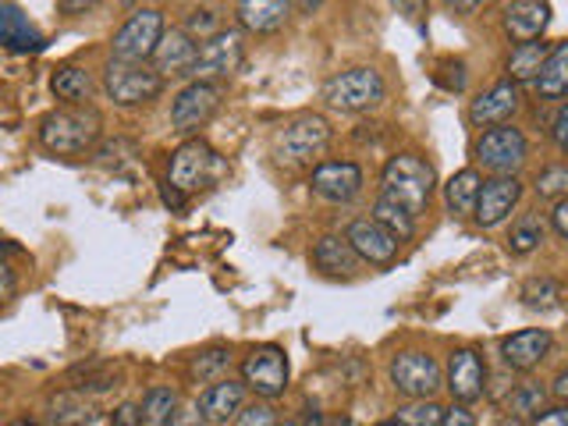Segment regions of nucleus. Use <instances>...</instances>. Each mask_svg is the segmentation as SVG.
Masks as SVG:
<instances>
[{"label":"nucleus","instance_id":"f257e3e1","mask_svg":"<svg viewBox=\"0 0 568 426\" xmlns=\"http://www.w3.org/2000/svg\"><path fill=\"white\" fill-rule=\"evenodd\" d=\"M434 189H437V171L426 164L423 156L416 153H398L387 160L384 178H381V195L390 203H398L405 213H426L434 200Z\"/></svg>","mask_w":568,"mask_h":426},{"label":"nucleus","instance_id":"f03ea898","mask_svg":"<svg viewBox=\"0 0 568 426\" xmlns=\"http://www.w3.org/2000/svg\"><path fill=\"white\" fill-rule=\"evenodd\" d=\"M103 132V121L93 106L85 103H68L50 111L40 121V142L58 156H79L97 146V139Z\"/></svg>","mask_w":568,"mask_h":426},{"label":"nucleus","instance_id":"7ed1b4c3","mask_svg":"<svg viewBox=\"0 0 568 426\" xmlns=\"http://www.w3.org/2000/svg\"><path fill=\"white\" fill-rule=\"evenodd\" d=\"M387 97V82L377 68H348L342 75H334L324 82V100L334 106V111L345 114H363L381 106Z\"/></svg>","mask_w":568,"mask_h":426},{"label":"nucleus","instance_id":"20e7f679","mask_svg":"<svg viewBox=\"0 0 568 426\" xmlns=\"http://www.w3.org/2000/svg\"><path fill=\"white\" fill-rule=\"evenodd\" d=\"M224 174V160L217 156V150L203 139H189L171 153V168H168V185L178 189L182 195L200 192L210 182H217Z\"/></svg>","mask_w":568,"mask_h":426},{"label":"nucleus","instance_id":"39448f33","mask_svg":"<svg viewBox=\"0 0 568 426\" xmlns=\"http://www.w3.org/2000/svg\"><path fill=\"white\" fill-rule=\"evenodd\" d=\"M331 146V124L320 114H298L274 135V153L281 164H313Z\"/></svg>","mask_w":568,"mask_h":426},{"label":"nucleus","instance_id":"423d86ee","mask_svg":"<svg viewBox=\"0 0 568 426\" xmlns=\"http://www.w3.org/2000/svg\"><path fill=\"white\" fill-rule=\"evenodd\" d=\"M103 93L118 106H142L164 93V79L156 75L153 64L111 61L103 71Z\"/></svg>","mask_w":568,"mask_h":426},{"label":"nucleus","instance_id":"0eeeda50","mask_svg":"<svg viewBox=\"0 0 568 426\" xmlns=\"http://www.w3.org/2000/svg\"><path fill=\"white\" fill-rule=\"evenodd\" d=\"M245 61V40L239 29H221L213 32L203 47L195 50V61L189 68L192 82H221L227 75H235Z\"/></svg>","mask_w":568,"mask_h":426},{"label":"nucleus","instance_id":"6e6552de","mask_svg":"<svg viewBox=\"0 0 568 426\" xmlns=\"http://www.w3.org/2000/svg\"><path fill=\"white\" fill-rule=\"evenodd\" d=\"M242 384L263 402H274L288 390V355L277 345H260L242 359Z\"/></svg>","mask_w":568,"mask_h":426},{"label":"nucleus","instance_id":"1a4fd4ad","mask_svg":"<svg viewBox=\"0 0 568 426\" xmlns=\"http://www.w3.org/2000/svg\"><path fill=\"white\" fill-rule=\"evenodd\" d=\"M160 36H164V14L156 8H139L129 22L114 32V40H111L114 58L111 61H132V64L150 61Z\"/></svg>","mask_w":568,"mask_h":426},{"label":"nucleus","instance_id":"9d476101","mask_svg":"<svg viewBox=\"0 0 568 426\" xmlns=\"http://www.w3.org/2000/svg\"><path fill=\"white\" fill-rule=\"evenodd\" d=\"M529 142L515 124H494L476 139V160L490 174H515L526 164Z\"/></svg>","mask_w":568,"mask_h":426},{"label":"nucleus","instance_id":"9b49d317","mask_svg":"<svg viewBox=\"0 0 568 426\" xmlns=\"http://www.w3.org/2000/svg\"><path fill=\"white\" fill-rule=\"evenodd\" d=\"M390 384H395L405 398H434L444 387L440 363L426 352H398L390 359Z\"/></svg>","mask_w":568,"mask_h":426},{"label":"nucleus","instance_id":"f8f14e48","mask_svg":"<svg viewBox=\"0 0 568 426\" xmlns=\"http://www.w3.org/2000/svg\"><path fill=\"white\" fill-rule=\"evenodd\" d=\"M221 111V82H189L171 103V124L178 132H200Z\"/></svg>","mask_w":568,"mask_h":426},{"label":"nucleus","instance_id":"ddd939ff","mask_svg":"<svg viewBox=\"0 0 568 426\" xmlns=\"http://www.w3.org/2000/svg\"><path fill=\"white\" fill-rule=\"evenodd\" d=\"M523 200V182L515 174H494L479 185L476 206H473V221L479 227H497L508 213L519 206Z\"/></svg>","mask_w":568,"mask_h":426},{"label":"nucleus","instance_id":"4468645a","mask_svg":"<svg viewBox=\"0 0 568 426\" xmlns=\"http://www.w3.org/2000/svg\"><path fill=\"white\" fill-rule=\"evenodd\" d=\"M444 387L452 390V398L458 405H469L476 398H484V390H487V363H484V355H479L476 348L452 352Z\"/></svg>","mask_w":568,"mask_h":426},{"label":"nucleus","instance_id":"2eb2a0df","mask_svg":"<svg viewBox=\"0 0 568 426\" xmlns=\"http://www.w3.org/2000/svg\"><path fill=\"white\" fill-rule=\"evenodd\" d=\"M310 185L324 203H352L363 192V171L352 160H327L313 171Z\"/></svg>","mask_w":568,"mask_h":426},{"label":"nucleus","instance_id":"dca6fc26","mask_svg":"<svg viewBox=\"0 0 568 426\" xmlns=\"http://www.w3.org/2000/svg\"><path fill=\"white\" fill-rule=\"evenodd\" d=\"M345 239L355 248V256L373 263V266H390V263H395V256H398V245H402L387 227H381L373 217L352 221L348 231H345Z\"/></svg>","mask_w":568,"mask_h":426},{"label":"nucleus","instance_id":"f3484780","mask_svg":"<svg viewBox=\"0 0 568 426\" xmlns=\"http://www.w3.org/2000/svg\"><path fill=\"white\" fill-rule=\"evenodd\" d=\"M550 348H555V337H550V331L526 327V331H515V334L505 337V342H501V359L515 373H529V369H537L547 359Z\"/></svg>","mask_w":568,"mask_h":426},{"label":"nucleus","instance_id":"a211bd4d","mask_svg":"<svg viewBox=\"0 0 568 426\" xmlns=\"http://www.w3.org/2000/svg\"><path fill=\"white\" fill-rule=\"evenodd\" d=\"M0 47L11 53H40L47 47V36L14 0H0Z\"/></svg>","mask_w":568,"mask_h":426},{"label":"nucleus","instance_id":"6ab92c4d","mask_svg":"<svg viewBox=\"0 0 568 426\" xmlns=\"http://www.w3.org/2000/svg\"><path fill=\"white\" fill-rule=\"evenodd\" d=\"M195 50H200V43H195L185 29H164V36H160L153 53H150L153 71H156L160 79H168V75H189V68L195 61Z\"/></svg>","mask_w":568,"mask_h":426},{"label":"nucleus","instance_id":"aec40b11","mask_svg":"<svg viewBox=\"0 0 568 426\" xmlns=\"http://www.w3.org/2000/svg\"><path fill=\"white\" fill-rule=\"evenodd\" d=\"M515 111H519V85L505 79L469 103V121L476 129H494V124H508Z\"/></svg>","mask_w":568,"mask_h":426},{"label":"nucleus","instance_id":"412c9836","mask_svg":"<svg viewBox=\"0 0 568 426\" xmlns=\"http://www.w3.org/2000/svg\"><path fill=\"white\" fill-rule=\"evenodd\" d=\"M242 405H245V384L242 381H231V377L213 381L203 390V395H200V402H195L203 423H213V426L231 423V419L242 413Z\"/></svg>","mask_w":568,"mask_h":426},{"label":"nucleus","instance_id":"4be33fe9","mask_svg":"<svg viewBox=\"0 0 568 426\" xmlns=\"http://www.w3.org/2000/svg\"><path fill=\"white\" fill-rule=\"evenodd\" d=\"M550 26V0H515L505 11V32L515 43L540 40Z\"/></svg>","mask_w":568,"mask_h":426},{"label":"nucleus","instance_id":"5701e85b","mask_svg":"<svg viewBox=\"0 0 568 426\" xmlns=\"http://www.w3.org/2000/svg\"><path fill=\"white\" fill-rule=\"evenodd\" d=\"M239 26L245 32H256V36H271L277 32L292 14V0H239Z\"/></svg>","mask_w":568,"mask_h":426},{"label":"nucleus","instance_id":"b1692460","mask_svg":"<svg viewBox=\"0 0 568 426\" xmlns=\"http://www.w3.org/2000/svg\"><path fill=\"white\" fill-rule=\"evenodd\" d=\"M359 263L363 260L355 256V248L348 245L345 235H324L313 245V266L331 274V277H352L355 271H359Z\"/></svg>","mask_w":568,"mask_h":426},{"label":"nucleus","instance_id":"393cba45","mask_svg":"<svg viewBox=\"0 0 568 426\" xmlns=\"http://www.w3.org/2000/svg\"><path fill=\"white\" fill-rule=\"evenodd\" d=\"M532 85H537V93L544 100H561L568 93V43H555L547 50Z\"/></svg>","mask_w":568,"mask_h":426},{"label":"nucleus","instance_id":"a878e982","mask_svg":"<svg viewBox=\"0 0 568 426\" xmlns=\"http://www.w3.org/2000/svg\"><path fill=\"white\" fill-rule=\"evenodd\" d=\"M479 185H484V178H479V171H473V168L448 178V185H444V203H448V210L455 213V217H473Z\"/></svg>","mask_w":568,"mask_h":426},{"label":"nucleus","instance_id":"bb28decb","mask_svg":"<svg viewBox=\"0 0 568 426\" xmlns=\"http://www.w3.org/2000/svg\"><path fill=\"white\" fill-rule=\"evenodd\" d=\"M178 405H182V395H178L174 387H150L139 405V423L142 426H168Z\"/></svg>","mask_w":568,"mask_h":426},{"label":"nucleus","instance_id":"cd10ccee","mask_svg":"<svg viewBox=\"0 0 568 426\" xmlns=\"http://www.w3.org/2000/svg\"><path fill=\"white\" fill-rule=\"evenodd\" d=\"M547 402H550L547 387L537 384V381H529V384H519V387H511V390H508L505 413H508L511 419H532L537 413H544Z\"/></svg>","mask_w":568,"mask_h":426},{"label":"nucleus","instance_id":"c85d7f7f","mask_svg":"<svg viewBox=\"0 0 568 426\" xmlns=\"http://www.w3.org/2000/svg\"><path fill=\"white\" fill-rule=\"evenodd\" d=\"M547 43H519L511 50V58H508V82H515V85H523V82H532L537 79V71H540V64H544V58H547Z\"/></svg>","mask_w":568,"mask_h":426},{"label":"nucleus","instance_id":"c756f323","mask_svg":"<svg viewBox=\"0 0 568 426\" xmlns=\"http://www.w3.org/2000/svg\"><path fill=\"white\" fill-rule=\"evenodd\" d=\"M50 85H53V97L68 100V103H82V100H89V93H93V79H89V71L75 68V64L53 71Z\"/></svg>","mask_w":568,"mask_h":426},{"label":"nucleus","instance_id":"7c9ffc66","mask_svg":"<svg viewBox=\"0 0 568 426\" xmlns=\"http://www.w3.org/2000/svg\"><path fill=\"white\" fill-rule=\"evenodd\" d=\"M523 306L537 310V313H550L561 306V284L555 277H529L523 284Z\"/></svg>","mask_w":568,"mask_h":426},{"label":"nucleus","instance_id":"2f4dec72","mask_svg":"<svg viewBox=\"0 0 568 426\" xmlns=\"http://www.w3.org/2000/svg\"><path fill=\"white\" fill-rule=\"evenodd\" d=\"M373 221H377L381 227H387L398 242H405V239H413V235H416V217H413V213H405L398 203L384 200V195L377 200V206H373Z\"/></svg>","mask_w":568,"mask_h":426},{"label":"nucleus","instance_id":"473e14b6","mask_svg":"<svg viewBox=\"0 0 568 426\" xmlns=\"http://www.w3.org/2000/svg\"><path fill=\"white\" fill-rule=\"evenodd\" d=\"M544 235H547V224H544V217H537V213H529V217H523L519 224L511 227V235H508V248L515 256H526V253H532L540 242H544Z\"/></svg>","mask_w":568,"mask_h":426},{"label":"nucleus","instance_id":"72a5a7b5","mask_svg":"<svg viewBox=\"0 0 568 426\" xmlns=\"http://www.w3.org/2000/svg\"><path fill=\"white\" fill-rule=\"evenodd\" d=\"M227 366H231V352L227 348H206V352H200L192 359V377L200 384H213V381L224 377Z\"/></svg>","mask_w":568,"mask_h":426},{"label":"nucleus","instance_id":"f704fd0d","mask_svg":"<svg viewBox=\"0 0 568 426\" xmlns=\"http://www.w3.org/2000/svg\"><path fill=\"white\" fill-rule=\"evenodd\" d=\"M440 416H444V408L434 398H413L398 408L395 423L398 426H440Z\"/></svg>","mask_w":568,"mask_h":426},{"label":"nucleus","instance_id":"c9c22d12","mask_svg":"<svg viewBox=\"0 0 568 426\" xmlns=\"http://www.w3.org/2000/svg\"><path fill=\"white\" fill-rule=\"evenodd\" d=\"M537 195L540 200H565L568 195V171L561 168V164H555V168H547L540 178H537Z\"/></svg>","mask_w":568,"mask_h":426},{"label":"nucleus","instance_id":"e433bc0d","mask_svg":"<svg viewBox=\"0 0 568 426\" xmlns=\"http://www.w3.org/2000/svg\"><path fill=\"white\" fill-rule=\"evenodd\" d=\"M185 32L192 36V40H210L213 32H221V14L217 11H210V8H195L189 14V22H185Z\"/></svg>","mask_w":568,"mask_h":426},{"label":"nucleus","instance_id":"4c0bfd02","mask_svg":"<svg viewBox=\"0 0 568 426\" xmlns=\"http://www.w3.org/2000/svg\"><path fill=\"white\" fill-rule=\"evenodd\" d=\"M235 426H277L274 405H271V402H253V405H242V413L235 416Z\"/></svg>","mask_w":568,"mask_h":426},{"label":"nucleus","instance_id":"58836bf2","mask_svg":"<svg viewBox=\"0 0 568 426\" xmlns=\"http://www.w3.org/2000/svg\"><path fill=\"white\" fill-rule=\"evenodd\" d=\"M532 426H568V408H565V402L550 405V408H544V413L532 416Z\"/></svg>","mask_w":568,"mask_h":426},{"label":"nucleus","instance_id":"ea45409f","mask_svg":"<svg viewBox=\"0 0 568 426\" xmlns=\"http://www.w3.org/2000/svg\"><path fill=\"white\" fill-rule=\"evenodd\" d=\"M168 426H206V423H203L200 408H195V402H192V405H178L174 416L168 419Z\"/></svg>","mask_w":568,"mask_h":426},{"label":"nucleus","instance_id":"a19ab883","mask_svg":"<svg viewBox=\"0 0 568 426\" xmlns=\"http://www.w3.org/2000/svg\"><path fill=\"white\" fill-rule=\"evenodd\" d=\"M395 4V11L405 18V22H423V14H426V0H390Z\"/></svg>","mask_w":568,"mask_h":426},{"label":"nucleus","instance_id":"79ce46f5","mask_svg":"<svg viewBox=\"0 0 568 426\" xmlns=\"http://www.w3.org/2000/svg\"><path fill=\"white\" fill-rule=\"evenodd\" d=\"M550 139H555L558 150H565V142H568V106L565 103L555 111V121H550Z\"/></svg>","mask_w":568,"mask_h":426},{"label":"nucleus","instance_id":"37998d69","mask_svg":"<svg viewBox=\"0 0 568 426\" xmlns=\"http://www.w3.org/2000/svg\"><path fill=\"white\" fill-rule=\"evenodd\" d=\"M440 426H476V416L469 413L466 405H452V408H444Z\"/></svg>","mask_w":568,"mask_h":426},{"label":"nucleus","instance_id":"c03bdc74","mask_svg":"<svg viewBox=\"0 0 568 426\" xmlns=\"http://www.w3.org/2000/svg\"><path fill=\"white\" fill-rule=\"evenodd\" d=\"M550 227H555L558 239H568V200H555V210H550Z\"/></svg>","mask_w":568,"mask_h":426},{"label":"nucleus","instance_id":"a18cd8bd","mask_svg":"<svg viewBox=\"0 0 568 426\" xmlns=\"http://www.w3.org/2000/svg\"><path fill=\"white\" fill-rule=\"evenodd\" d=\"M14 292H18V277H14L11 266H8L4 260H0V302L14 298Z\"/></svg>","mask_w":568,"mask_h":426},{"label":"nucleus","instance_id":"49530a36","mask_svg":"<svg viewBox=\"0 0 568 426\" xmlns=\"http://www.w3.org/2000/svg\"><path fill=\"white\" fill-rule=\"evenodd\" d=\"M111 426H142L139 423V405H132V402H124L118 413H114V423Z\"/></svg>","mask_w":568,"mask_h":426},{"label":"nucleus","instance_id":"de8ad7c7","mask_svg":"<svg viewBox=\"0 0 568 426\" xmlns=\"http://www.w3.org/2000/svg\"><path fill=\"white\" fill-rule=\"evenodd\" d=\"M97 0H58V8L64 11V14H82V11H89L93 8Z\"/></svg>","mask_w":568,"mask_h":426},{"label":"nucleus","instance_id":"09e8293b","mask_svg":"<svg viewBox=\"0 0 568 426\" xmlns=\"http://www.w3.org/2000/svg\"><path fill=\"white\" fill-rule=\"evenodd\" d=\"M555 398H558V402H565V398H568V373H565V369L555 377Z\"/></svg>","mask_w":568,"mask_h":426},{"label":"nucleus","instance_id":"8fccbe9b","mask_svg":"<svg viewBox=\"0 0 568 426\" xmlns=\"http://www.w3.org/2000/svg\"><path fill=\"white\" fill-rule=\"evenodd\" d=\"M448 4H452L455 11H462V14H473V11L479 8V0H448Z\"/></svg>","mask_w":568,"mask_h":426},{"label":"nucleus","instance_id":"3c124183","mask_svg":"<svg viewBox=\"0 0 568 426\" xmlns=\"http://www.w3.org/2000/svg\"><path fill=\"white\" fill-rule=\"evenodd\" d=\"M164 203H168V206H182V203H185V195L168 185V189H164Z\"/></svg>","mask_w":568,"mask_h":426},{"label":"nucleus","instance_id":"603ef678","mask_svg":"<svg viewBox=\"0 0 568 426\" xmlns=\"http://www.w3.org/2000/svg\"><path fill=\"white\" fill-rule=\"evenodd\" d=\"M302 426H327V419H324V413H316V408H310L306 419H302Z\"/></svg>","mask_w":568,"mask_h":426},{"label":"nucleus","instance_id":"864d4df0","mask_svg":"<svg viewBox=\"0 0 568 426\" xmlns=\"http://www.w3.org/2000/svg\"><path fill=\"white\" fill-rule=\"evenodd\" d=\"M327 426H355V423H352L348 416H337V419H331Z\"/></svg>","mask_w":568,"mask_h":426},{"label":"nucleus","instance_id":"5fc2aeb1","mask_svg":"<svg viewBox=\"0 0 568 426\" xmlns=\"http://www.w3.org/2000/svg\"><path fill=\"white\" fill-rule=\"evenodd\" d=\"M11 248H14V245H11V242H4V239H0V260H4V256H8V253H11Z\"/></svg>","mask_w":568,"mask_h":426},{"label":"nucleus","instance_id":"6e6d98bb","mask_svg":"<svg viewBox=\"0 0 568 426\" xmlns=\"http://www.w3.org/2000/svg\"><path fill=\"white\" fill-rule=\"evenodd\" d=\"M8 426H36V423H29V419H18V423H8Z\"/></svg>","mask_w":568,"mask_h":426},{"label":"nucleus","instance_id":"4d7b16f0","mask_svg":"<svg viewBox=\"0 0 568 426\" xmlns=\"http://www.w3.org/2000/svg\"><path fill=\"white\" fill-rule=\"evenodd\" d=\"M377 426H398V423H395V419H390V423H377Z\"/></svg>","mask_w":568,"mask_h":426},{"label":"nucleus","instance_id":"13d9d810","mask_svg":"<svg viewBox=\"0 0 568 426\" xmlns=\"http://www.w3.org/2000/svg\"><path fill=\"white\" fill-rule=\"evenodd\" d=\"M277 426H298V423H277Z\"/></svg>","mask_w":568,"mask_h":426}]
</instances>
